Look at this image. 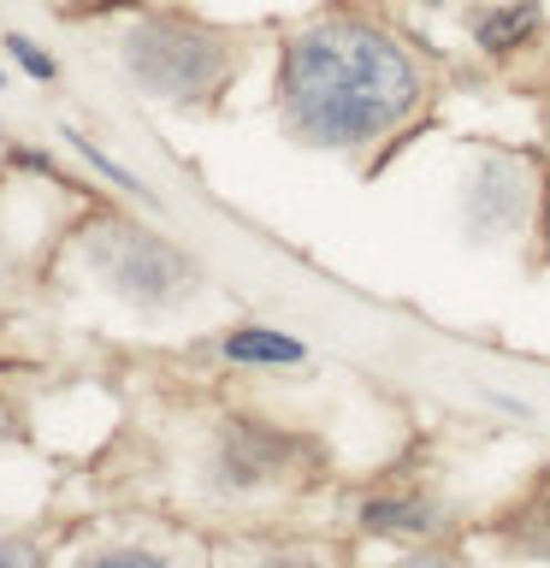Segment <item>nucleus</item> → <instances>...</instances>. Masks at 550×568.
Listing matches in <instances>:
<instances>
[{
	"label": "nucleus",
	"instance_id": "obj_4",
	"mask_svg": "<svg viewBox=\"0 0 550 568\" xmlns=\"http://www.w3.org/2000/svg\"><path fill=\"white\" fill-rule=\"evenodd\" d=\"M319 462V444L296 438V433H278V426H255V420H237L225 426V444H220V486H278L302 468Z\"/></svg>",
	"mask_w": 550,
	"mask_h": 568
},
{
	"label": "nucleus",
	"instance_id": "obj_10",
	"mask_svg": "<svg viewBox=\"0 0 550 568\" xmlns=\"http://www.w3.org/2000/svg\"><path fill=\"white\" fill-rule=\"evenodd\" d=\"M71 142H78V154H83V160H89V166H95V172H106V178H113V184H119V190H136V195H142V184H136V178H131V172H124V166H119V160H106V154L95 149V142H83V136H71Z\"/></svg>",
	"mask_w": 550,
	"mask_h": 568
},
{
	"label": "nucleus",
	"instance_id": "obj_1",
	"mask_svg": "<svg viewBox=\"0 0 550 568\" xmlns=\"http://www.w3.org/2000/svg\"><path fill=\"white\" fill-rule=\"evenodd\" d=\"M284 124L314 149H361L397 136L426 106V78L397 36L367 18H319L284 42Z\"/></svg>",
	"mask_w": 550,
	"mask_h": 568
},
{
	"label": "nucleus",
	"instance_id": "obj_2",
	"mask_svg": "<svg viewBox=\"0 0 550 568\" xmlns=\"http://www.w3.org/2000/svg\"><path fill=\"white\" fill-rule=\"evenodd\" d=\"M231 65H237L231 36L184 18H142L124 36V71L160 101H207L231 78Z\"/></svg>",
	"mask_w": 550,
	"mask_h": 568
},
{
	"label": "nucleus",
	"instance_id": "obj_8",
	"mask_svg": "<svg viewBox=\"0 0 550 568\" xmlns=\"http://www.w3.org/2000/svg\"><path fill=\"white\" fill-rule=\"evenodd\" d=\"M361 521L367 532H438V509L420 497H367Z\"/></svg>",
	"mask_w": 550,
	"mask_h": 568
},
{
	"label": "nucleus",
	"instance_id": "obj_12",
	"mask_svg": "<svg viewBox=\"0 0 550 568\" xmlns=\"http://www.w3.org/2000/svg\"><path fill=\"white\" fill-rule=\"evenodd\" d=\"M0 568H42V557L24 539H0Z\"/></svg>",
	"mask_w": 550,
	"mask_h": 568
},
{
	"label": "nucleus",
	"instance_id": "obj_9",
	"mask_svg": "<svg viewBox=\"0 0 550 568\" xmlns=\"http://www.w3.org/2000/svg\"><path fill=\"white\" fill-rule=\"evenodd\" d=\"M7 48H12V60L24 65L30 78H35V83H53V60H48V53H42V48L30 42V36H7Z\"/></svg>",
	"mask_w": 550,
	"mask_h": 568
},
{
	"label": "nucleus",
	"instance_id": "obj_13",
	"mask_svg": "<svg viewBox=\"0 0 550 568\" xmlns=\"http://www.w3.org/2000/svg\"><path fill=\"white\" fill-rule=\"evenodd\" d=\"M390 568H456L450 557H403V562H390Z\"/></svg>",
	"mask_w": 550,
	"mask_h": 568
},
{
	"label": "nucleus",
	"instance_id": "obj_14",
	"mask_svg": "<svg viewBox=\"0 0 550 568\" xmlns=\"http://www.w3.org/2000/svg\"><path fill=\"white\" fill-rule=\"evenodd\" d=\"M261 568H319V562H308V557H273V562H261Z\"/></svg>",
	"mask_w": 550,
	"mask_h": 568
},
{
	"label": "nucleus",
	"instance_id": "obj_15",
	"mask_svg": "<svg viewBox=\"0 0 550 568\" xmlns=\"http://www.w3.org/2000/svg\"><path fill=\"white\" fill-rule=\"evenodd\" d=\"M544 243H550V184H544Z\"/></svg>",
	"mask_w": 550,
	"mask_h": 568
},
{
	"label": "nucleus",
	"instance_id": "obj_7",
	"mask_svg": "<svg viewBox=\"0 0 550 568\" xmlns=\"http://www.w3.org/2000/svg\"><path fill=\"white\" fill-rule=\"evenodd\" d=\"M225 355L231 362H255V367H291V362H302V349L296 337H284V332H266V326H237L225 337Z\"/></svg>",
	"mask_w": 550,
	"mask_h": 568
},
{
	"label": "nucleus",
	"instance_id": "obj_5",
	"mask_svg": "<svg viewBox=\"0 0 550 568\" xmlns=\"http://www.w3.org/2000/svg\"><path fill=\"white\" fill-rule=\"evenodd\" d=\"M532 30H539V0H509V7L473 12V42L486 53H515Z\"/></svg>",
	"mask_w": 550,
	"mask_h": 568
},
{
	"label": "nucleus",
	"instance_id": "obj_11",
	"mask_svg": "<svg viewBox=\"0 0 550 568\" xmlns=\"http://www.w3.org/2000/svg\"><path fill=\"white\" fill-rule=\"evenodd\" d=\"M89 568H166V562L149 557V550H106V557H95Z\"/></svg>",
	"mask_w": 550,
	"mask_h": 568
},
{
	"label": "nucleus",
	"instance_id": "obj_3",
	"mask_svg": "<svg viewBox=\"0 0 550 568\" xmlns=\"http://www.w3.org/2000/svg\"><path fill=\"white\" fill-rule=\"evenodd\" d=\"M95 261L124 296L142 302V308H160V302L184 296V284H190V261L177 255L172 243L149 237V231H113Z\"/></svg>",
	"mask_w": 550,
	"mask_h": 568
},
{
	"label": "nucleus",
	"instance_id": "obj_6",
	"mask_svg": "<svg viewBox=\"0 0 550 568\" xmlns=\"http://www.w3.org/2000/svg\"><path fill=\"white\" fill-rule=\"evenodd\" d=\"M503 532L521 550H532V557H550V474L503 515Z\"/></svg>",
	"mask_w": 550,
	"mask_h": 568
}]
</instances>
